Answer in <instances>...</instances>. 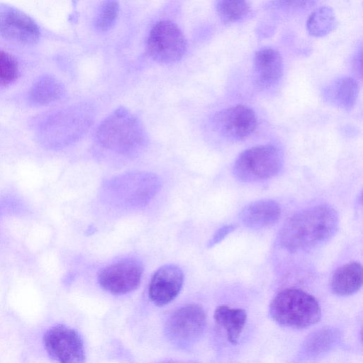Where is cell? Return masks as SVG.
Here are the masks:
<instances>
[{"instance_id": "cell-8", "label": "cell", "mask_w": 363, "mask_h": 363, "mask_svg": "<svg viewBox=\"0 0 363 363\" xmlns=\"http://www.w3.org/2000/svg\"><path fill=\"white\" fill-rule=\"evenodd\" d=\"M206 315L203 308L196 304H189L176 310L167 323V335L179 345L196 340L203 331Z\"/></svg>"}, {"instance_id": "cell-17", "label": "cell", "mask_w": 363, "mask_h": 363, "mask_svg": "<svg viewBox=\"0 0 363 363\" xmlns=\"http://www.w3.org/2000/svg\"><path fill=\"white\" fill-rule=\"evenodd\" d=\"M64 91L59 80L50 74H44L37 79L31 86L28 99L34 106H44L60 99Z\"/></svg>"}, {"instance_id": "cell-7", "label": "cell", "mask_w": 363, "mask_h": 363, "mask_svg": "<svg viewBox=\"0 0 363 363\" xmlns=\"http://www.w3.org/2000/svg\"><path fill=\"white\" fill-rule=\"evenodd\" d=\"M143 266L136 259L126 258L108 265L98 275L99 285L113 294H125L139 286Z\"/></svg>"}, {"instance_id": "cell-18", "label": "cell", "mask_w": 363, "mask_h": 363, "mask_svg": "<svg viewBox=\"0 0 363 363\" xmlns=\"http://www.w3.org/2000/svg\"><path fill=\"white\" fill-rule=\"evenodd\" d=\"M336 24L333 11L329 7H320L315 10L307 21V30L314 36H323L330 33Z\"/></svg>"}, {"instance_id": "cell-14", "label": "cell", "mask_w": 363, "mask_h": 363, "mask_svg": "<svg viewBox=\"0 0 363 363\" xmlns=\"http://www.w3.org/2000/svg\"><path fill=\"white\" fill-rule=\"evenodd\" d=\"M323 97L330 104L348 111L356 103L359 84L351 77H342L335 79L323 89Z\"/></svg>"}, {"instance_id": "cell-12", "label": "cell", "mask_w": 363, "mask_h": 363, "mask_svg": "<svg viewBox=\"0 0 363 363\" xmlns=\"http://www.w3.org/2000/svg\"><path fill=\"white\" fill-rule=\"evenodd\" d=\"M283 62L279 52L271 47L258 50L252 61V82L256 89L266 90L281 79Z\"/></svg>"}, {"instance_id": "cell-2", "label": "cell", "mask_w": 363, "mask_h": 363, "mask_svg": "<svg viewBox=\"0 0 363 363\" xmlns=\"http://www.w3.org/2000/svg\"><path fill=\"white\" fill-rule=\"evenodd\" d=\"M269 313L279 325L303 329L317 323L321 318L320 306L310 294L298 289H285L272 300Z\"/></svg>"}, {"instance_id": "cell-9", "label": "cell", "mask_w": 363, "mask_h": 363, "mask_svg": "<svg viewBox=\"0 0 363 363\" xmlns=\"http://www.w3.org/2000/svg\"><path fill=\"white\" fill-rule=\"evenodd\" d=\"M0 35L9 41L33 45L38 40L40 32L28 14L12 6L0 4Z\"/></svg>"}, {"instance_id": "cell-22", "label": "cell", "mask_w": 363, "mask_h": 363, "mask_svg": "<svg viewBox=\"0 0 363 363\" xmlns=\"http://www.w3.org/2000/svg\"><path fill=\"white\" fill-rule=\"evenodd\" d=\"M236 226L233 224L223 225L213 235L208 243V247H212L222 241L228 234L235 229Z\"/></svg>"}, {"instance_id": "cell-11", "label": "cell", "mask_w": 363, "mask_h": 363, "mask_svg": "<svg viewBox=\"0 0 363 363\" xmlns=\"http://www.w3.org/2000/svg\"><path fill=\"white\" fill-rule=\"evenodd\" d=\"M184 282V274L175 264L160 267L152 275L148 289L151 301L163 306L172 301L179 294Z\"/></svg>"}, {"instance_id": "cell-5", "label": "cell", "mask_w": 363, "mask_h": 363, "mask_svg": "<svg viewBox=\"0 0 363 363\" xmlns=\"http://www.w3.org/2000/svg\"><path fill=\"white\" fill-rule=\"evenodd\" d=\"M147 52L154 60L172 63L179 60L186 50V39L174 23L162 21L155 24L150 32Z\"/></svg>"}, {"instance_id": "cell-13", "label": "cell", "mask_w": 363, "mask_h": 363, "mask_svg": "<svg viewBox=\"0 0 363 363\" xmlns=\"http://www.w3.org/2000/svg\"><path fill=\"white\" fill-rule=\"evenodd\" d=\"M281 206L275 201L262 199L247 204L239 214L241 223L249 228L270 226L279 219Z\"/></svg>"}, {"instance_id": "cell-4", "label": "cell", "mask_w": 363, "mask_h": 363, "mask_svg": "<svg viewBox=\"0 0 363 363\" xmlns=\"http://www.w3.org/2000/svg\"><path fill=\"white\" fill-rule=\"evenodd\" d=\"M282 165V155L276 146L257 145L244 150L238 156L233 165V174L242 182H260L276 176Z\"/></svg>"}, {"instance_id": "cell-1", "label": "cell", "mask_w": 363, "mask_h": 363, "mask_svg": "<svg viewBox=\"0 0 363 363\" xmlns=\"http://www.w3.org/2000/svg\"><path fill=\"white\" fill-rule=\"evenodd\" d=\"M338 223L337 213L331 206L309 207L285 221L279 232L278 242L291 252L307 250L330 240L337 231Z\"/></svg>"}, {"instance_id": "cell-20", "label": "cell", "mask_w": 363, "mask_h": 363, "mask_svg": "<svg viewBox=\"0 0 363 363\" xmlns=\"http://www.w3.org/2000/svg\"><path fill=\"white\" fill-rule=\"evenodd\" d=\"M118 10L119 6L117 1H103L95 17L96 28L100 31H106L112 28L117 18Z\"/></svg>"}, {"instance_id": "cell-3", "label": "cell", "mask_w": 363, "mask_h": 363, "mask_svg": "<svg viewBox=\"0 0 363 363\" xmlns=\"http://www.w3.org/2000/svg\"><path fill=\"white\" fill-rule=\"evenodd\" d=\"M96 138L105 147L121 154L138 152L146 142L140 121L125 108H120L98 127Z\"/></svg>"}, {"instance_id": "cell-21", "label": "cell", "mask_w": 363, "mask_h": 363, "mask_svg": "<svg viewBox=\"0 0 363 363\" xmlns=\"http://www.w3.org/2000/svg\"><path fill=\"white\" fill-rule=\"evenodd\" d=\"M19 67L16 59L0 49V86L13 83L18 77Z\"/></svg>"}, {"instance_id": "cell-10", "label": "cell", "mask_w": 363, "mask_h": 363, "mask_svg": "<svg viewBox=\"0 0 363 363\" xmlns=\"http://www.w3.org/2000/svg\"><path fill=\"white\" fill-rule=\"evenodd\" d=\"M217 130L232 140H242L256 129L257 117L255 112L245 105H236L218 112L214 117Z\"/></svg>"}, {"instance_id": "cell-16", "label": "cell", "mask_w": 363, "mask_h": 363, "mask_svg": "<svg viewBox=\"0 0 363 363\" xmlns=\"http://www.w3.org/2000/svg\"><path fill=\"white\" fill-rule=\"evenodd\" d=\"M213 317L217 325L225 332L228 341L236 344L247 320L246 311L221 305L215 310Z\"/></svg>"}, {"instance_id": "cell-15", "label": "cell", "mask_w": 363, "mask_h": 363, "mask_svg": "<svg viewBox=\"0 0 363 363\" xmlns=\"http://www.w3.org/2000/svg\"><path fill=\"white\" fill-rule=\"evenodd\" d=\"M362 285V267L358 262H350L338 268L333 274L330 287L340 296L357 293Z\"/></svg>"}, {"instance_id": "cell-19", "label": "cell", "mask_w": 363, "mask_h": 363, "mask_svg": "<svg viewBox=\"0 0 363 363\" xmlns=\"http://www.w3.org/2000/svg\"><path fill=\"white\" fill-rule=\"evenodd\" d=\"M216 7L218 16L225 23L242 19L250 12L249 4L242 0L218 1Z\"/></svg>"}, {"instance_id": "cell-6", "label": "cell", "mask_w": 363, "mask_h": 363, "mask_svg": "<svg viewBox=\"0 0 363 363\" xmlns=\"http://www.w3.org/2000/svg\"><path fill=\"white\" fill-rule=\"evenodd\" d=\"M43 342L49 355L59 363H84V344L75 330L56 325L45 333Z\"/></svg>"}]
</instances>
